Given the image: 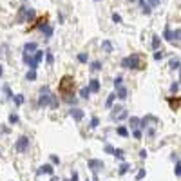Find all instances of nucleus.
<instances>
[{"label":"nucleus","instance_id":"nucleus-27","mask_svg":"<svg viewBox=\"0 0 181 181\" xmlns=\"http://www.w3.org/2000/svg\"><path fill=\"white\" fill-rule=\"evenodd\" d=\"M42 31H44V35H45V36H47V38H51V36H53V27H51V25H49V24H47V25H45V27H44Z\"/></svg>","mask_w":181,"mask_h":181},{"label":"nucleus","instance_id":"nucleus-13","mask_svg":"<svg viewBox=\"0 0 181 181\" xmlns=\"http://www.w3.org/2000/svg\"><path fill=\"white\" fill-rule=\"evenodd\" d=\"M89 89H91V92H98V91H100V80H98V78H92V80H91Z\"/></svg>","mask_w":181,"mask_h":181},{"label":"nucleus","instance_id":"nucleus-20","mask_svg":"<svg viewBox=\"0 0 181 181\" xmlns=\"http://www.w3.org/2000/svg\"><path fill=\"white\" fill-rule=\"evenodd\" d=\"M159 45H161V38H159L158 35L152 36V49H159Z\"/></svg>","mask_w":181,"mask_h":181},{"label":"nucleus","instance_id":"nucleus-53","mask_svg":"<svg viewBox=\"0 0 181 181\" xmlns=\"http://www.w3.org/2000/svg\"><path fill=\"white\" fill-rule=\"evenodd\" d=\"M96 2H98V0H96Z\"/></svg>","mask_w":181,"mask_h":181},{"label":"nucleus","instance_id":"nucleus-28","mask_svg":"<svg viewBox=\"0 0 181 181\" xmlns=\"http://www.w3.org/2000/svg\"><path fill=\"white\" fill-rule=\"evenodd\" d=\"M102 47H103L107 53H112V45H111V42H109V40H105V42H102Z\"/></svg>","mask_w":181,"mask_h":181},{"label":"nucleus","instance_id":"nucleus-43","mask_svg":"<svg viewBox=\"0 0 181 181\" xmlns=\"http://www.w3.org/2000/svg\"><path fill=\"white\" fill-rule=\"evenodd\" d=\"M51 161L55 163V165H60V158H58V156H55V154H51Z\"/></svg>","mask_w":181,"mask_h":181},{"label":"nucleus","instance_id":"nucleus-37","mask_svg":"<svg viewBox=\"0 0 181 181\" xmlns=\"http://www.w3.org/2000/svg\"><path fill=\"white\" fill-rule=\"evenodd\" d=\"M9 123H11V125L18 123V116H16V114H9Z\"/></svg>","mask_w":181,"mask_h":181},{"label":"nucleus","instance_id":"nucleus-48","mask_svg":"<svg viewBox=\"0 0 181 181\" xmlns=\"http://www.w3.org/2000/svg\"><path fill=\"white\" fill-rule=\"evenodd\" d=\"M69 181H78V172H72V178Z\"/></svg>","mask_w":181,"mask_h":181},{"label":"nucleus","instance_id":"nucleus-2","mask_svg":"<svg viewBox=\"0 0 181 181\" xmlns=\"http://www.w3.org/2000/svg\"><path fill=\"white\" fill-rule=\"evenodd\" d=\"M122 67H123V69H139V71H143L147 67V62L141 58V55L132 53L130 56H125L122 60Z\"/></svg>","mask_w":181,"mask_h":181},{"label":"nucleus","instance_id":"nucleus-8","mask_svg":"<svg viewBox=\"0 0 181 181\" xmlns=\"http://www.w3.org/2000/svg\"><path fill=\"white\" fill-rule=\"evenodd\" d=\"M15 147H16L18 152H25V150L29 149V138H27V136H20Z\"/></svg>","mask_w":181,"mask_h":181},{"label":"nucleus","instance_id":"nucleus-10","mask_svg":"<svg viewBox=\"0 0 181 181\" xmlns=\"http://www.w3.org/2000/svg\"><path fill=\"white\" fill-rule=\"evenodd\" d=\"M53 172H55V169H53V165H49V163L42 165V167H40V169L36 170L38 176H40V174H49V176H53Z\"/></svg>","mask_w":181,"mask_h":181},{"label":"nucleus","instance_id":"nucleus-6","mask_svg":"<svg viewBox=\"0 0 181 181\" xmlns=\"http://www.w3.org/2000/svg\"><path fill=\"white\" fill-rule=\"evenodd\" d=\"M87 165H89V169L94 174V181H98V172H100V169H103V161L102 159H89Z\"/></svg>","mask_w":181,"mask_h":181},{"label":"nucleus","instance_id":"nucleus-23","mask_svg":"<svg viewBox=\"0 0 181 181\" xmlns=\"http://www.w3.org/2000/svg\"><path fill=\"white\" fill-rule=\"evenodd\" d=\"M112 156H116L118 159H122V161H123V159H125V152H123L122 149H114V152H112Z\"/></svg>","mask_w":181,"mask_h":181},{"label":"nucleus","instance_id":"nucleus-4","mask_svg":"<svg viewBox=\"0 0 181 181\" xmlns=\"http://www.w3.org/2000/svg\"><path fill=\"white\" fill-rule=\"evenodd\" d=\"M51 94L53 92L49 91V87L47 85H44L42 89H40V98H38V105L40 107H47L51 103Z\"/></svg>","mask_w":181,"mask_h":181},{"label":"nucleus","instance_id":"nucleus-19","mask_svg":"<svg viewBox=\"0 0 181 181\" xmlns=\"http://www.w3.org/2000/svg\"><path fill=\"white\" fill-rule=\"evenodd\" d=\"M129 123H130V129H132V130H134V129H138V127H139V118L132 116V118L129 120Z\"/></svg>","mask_w":181,"mask_h":181},{"label":"nucleus","instance_id":"nucleus-38","mask_svg":"<svg viewBox=\"0 0 181 181\" xmlns=\"http://www.w3.org/2000/svg\"><path fill=\"white\" fill-rule=\"evenodd\" d=\"M122 82H123V76H116V80H114V87H116V89L122 85Z\"/></svg>","mask_w":181,"mask_h":181},{"label":"nucleus","instance_id":"nucleus-50","mask_svg":"<svg viewBox=\"0 0 181 181\" xmlns=\"http://www.w3.org/2000/svg\"><path fill=\"white\" fill-rule=\"evenodd\" d=\"M51 181H58V178H53V179H51Z\"/></svg>","mask_w":181,"mask_h":181},{"label":"nucleus","instance_id":"nucleus-26","mask_svg":"<svg viewBox=\"0 0 181 181\" xmlns=\"http://www.w3.org/2000/svg\"><path fill=\"white\" fill-rule=\"evenodd\" d=\"M118 134H120V136H123V138H127V136H129V129H127V127H118Z\"/></svg>","mask_w":181,"mask_h":181},{"label":"nucleus","instance_id":"nucleus-31","mask_svg":"<svg viewBox=\"0 0 181 181\" xmlns=\"http://www.w3.org/2000/svg\"><path fill=\"white\" fill-rule=\"evenodd\" d=\"M91 71H102V62H92V65H91Z\"/></svg>","mask_w":181,"mask_h":181},{"label":"nucleus","instance_id":"nucleus-5","mask_svg":"<svg viewBox=\"0 0 181 181\" xmlns=\"http://www.w3.org/2000/svg\"><path fill=\"white\" fill-rule=\"evenodd\" d=\"M35 18V11L33 9H27V8H20V13H18V22H24V20H27V22H31V20Z\"/></svg>","mask_w":181,"mask_h":181},{"label":"nucleus","instance_id":"nucleus-29","mask_svg":"<svg viewBox=\"0 0 181 181\" xmlns=\"http://www.w3.org/2000/svg\"><path fill=\"white\" fill-rule=\"evenodd\" d=\"M4 92H5V100H13V92L9 89V85H4Z\"/></svg>","mask_w":181,"mask_h":181},{"label":"nucleus","instance_id":"nucleus-52","mask_svg":"<svg viewBox=\"0 0 181 181\" xmlns=\"http://www.w3.org/2000/svg\"><path fill=\"white\" fill-rule=\"evenodd\" d=\"M87 181H89V179H87Z\"/></svg>","mask_w":181,"mask_h":181},{"label":"nucleus","instance_id":"nucleus-30","mask_svg":"<svg viewBox=\"0 0 181 181\" xmlns=\"http://www.w3.org/2000/svg\"><path fill=\"white\" fill-rule=\"evenodd\" d=\"M145 176H147L145 169H139V170H138V174H136V181H141V179H143Z\"/></svg>","mask_w":181,"mask_h":181},{"label":"nucleus","instance_id":"nucleus-11","mask_svg":"<svg viewBox=\"0 0 181 181\" xmlns=\"http://www.w3.org/2000/svg\"><path fill=\"white\" fill-rule=\"evenodd\" d=\"M47 22H49V18H47V16H42V18H38L36 25H33V27H29V29H35V27H38V29H44L45 25H47Z\"/></svg>","mask_w":181,"mask_h":181},{"label":"nucleus","instance_id":"nucleus-54","mask_svg":"<svg viewBox=\"0 0 181 181\" xmlns=\"http://www.w3.org/2000/svg\"><path fill=\"white\" fill-rule=\"evenodd\" d=\"M36 181H38V179H36Z\"/></svg>","mask_w":181,"mask_h":181},{"label":"nucleus","instance_id":"nucleus-14","mask_svg":"<svg viewBox=\"0 0 181 181\" xmlns=\"http://www.w3.org/2000/svg\"><path fill=\"white\" fill-rule=\"evenodd\" d=\"M167 102H169V105L172 107V111H179V98L178 96L176 98H169Z\"/></svg>","mask_w":181,"mask_h":181},{"label":"nucleus","instance_id":"nucleus-9","mask_svg":"<svg viewBox=\"0 0 181 181\" xmlns=\"http://www.w3.org/2000/svg\"><path fill=\"white\" fill-rule=\"evenodd\" d=\"M69 114L72 116V120H76V122H82V120H83V111H82V109H78V107L71 109V111H69Z\"/></svg>","mask_w":181,"mask_h":181},{"label":"nucleus","instance_id":"nucleus-34","mask_svg":"<svg viewBox=\"0 0 181 181\" xmlns=\"http://www.w3.org/2000/svg\"><path fill=\"white\" fill-rule=\"evenodd\" d=\"M178 91H179V83H178V82H174V83L170 85V92H172V94H176Z\"/></svg>","mask_w":181,"mask_h":181},{"label":"nucleus","instance_id":"nucleus-3","mask_svg":"<svg viewBox=\"0 0 181 181\" xmlns=\"http://www.w3.org/2000/svg\"><path fill=\"white\" fill-rule=\"evenodd\" d=\"M139 125L143 127V129H149V136H154V132H156V125H159V120L156 116H145L143 120H139Z\"/></svg>","mask_w":181,"mask_h":181},{"label":"nucleus","instance_id":"nucleus-12","mask_svg":"<svg viewBox=\"0 0 181 181\" xmlns=\"http://www.w3.org/2000/svg\"><path fill=\"white\" fill-rule=\"evenodd\" d=\"M127 94H129V91H127V87L120 85V87H118V92H116V96H118L120 100H127Z\"/></svg>","mask_w":181,"mask_h":181},{"label":"nucleus","instance_id":"nucleus-33","mask_svg":"<svg viewBox=\"0 0 181 181\" xmlns=\"http://www.w3.org/2000/svg\"><path fill=\"white\" fill-rule=\"evenodd\" d=\"M163 56H165V53L161 49H156V53H154V60H161Z\"/></svg>","mask_w":181,"mask_h":181},{"label":"nucleus","instance_id":"nucleus-18","mask_svg":"<svg viewBox=\"0 0 181 181\" xmlns=\"http://www.w3.org/2000/svg\"><path fill=\"white\" fill-rule=\"evenodd\" d=\"M139 5H141V11L145 13V15H150V5L145 2V0H139Z\"/></svg>","mask_w":181,"mask_h":181},{"label":"nucleus","instance_id":"nucleus-22","mask_svg":"<svg viewBox=\"0 0 181 181\" xmlns=\"http://www.w3.org/2000/svg\"><path fill=\"white\" fill-rule=\"evenodd\" d=\"M25 78H27L29 82H35V80H36V71H35V69H29L27 74H25Z\"/></svg>","mask_w":181,"mask_h":181},{"label":"nucleus","instance_id":"nucleus-25","mask_svg":"<svg viewBox=\"0 0 181 181\" xmlns=\"http://www.w3.org/2000/svg\"><path fill=\"white\" fill-rule=\"evenodd\" d=\"M114 100H116V92H111L109 96H107V107H112V103H114Z\"/></svg>","mask_w":181,"mask_h":181},{"label":"nucleus","instance_id":"nucleus-41","mask_svg":"<svg viewBox=\"0 0 181 181\" xmlns=\"http://www.w3.org/2000/svg\"><path fill=\"white\" fill-rule=\"evenodd\" d=\"M45 56H47V64L51 65V64H53V60H55V58H53V55H51V51H45Z\"/></svg>","mask_w":181,"mask_h":181},{"label":"nucleus","instance_id":"nucleus-51","mask_svg":"<svg viewBox=\"0 0 181 181\" xmlns=\"http://www.w3.org/2000/svg\"><path fill=\"white\" fill-rule=\"evenodd\" d=\"M129 2H134V0H129Z\"/></svg>","mask_w":181,"mask_h":181},{"label":"nucleus","instance_id":"nucleus-21","mask_svg":"<svg viewBox=\"0 0 181 181\" xmlns=\"http://www.w3.org/2000/svg\"><path fill=\"white\" fill-rule=\"evenodd\" d=\"M89 94H91V89H89V87H82V89H80V96H82L83 100L89 98Z\"/></svg>","mask_w":181,"mask_h":181},{"label":"nucleus","instance_id":"nucleus-32","mask_svg":"<svg viewBox=\"0 0 181 181\" xmlns=\"http://www.w3.org/2000/svg\"><path fill=\"white\" fill-rule=\"evenodd\" d=\"M170 69H174V71H178V69H179V58L170 60Z\"/></svg>","mask_w":181,"mask_h":181},{"label":"nucleus","instance_id":"nucleus-36","mask_svg":"<svg viewBox=\"0 0 181 181\" xmlns=\"http://www.w3.org/2000/svg\"><path fill=\"white\" fill-rule=\"evenodd\" d=\"M78 62L87 64V55H85V53H80V55H78Z\"/></svg>","mask_w":181,"mask_h":181},{"label":"nucleus","instance_id":"nucleus-47","mask_svg":"<svg viewBox=\"0 0 181 181\" xmlns=\"http://www.w3.org/2000/svg\"><path fill=\"white\" fill-rule=\"evenodd\" d=\"M147 154H149V152H147L145 149H143V150H139V158H141V159H145V158H147Z\"/></svg>","mask_w":181,"mask_h":181},{"label":"nucleus","instance_id":"nucleus-15","mask_svg":"<svg viewBox=\"0 0 181 181\" xmlns=\"http://www.w3.org/2000/svg\"><path fill=\"white\" fill-rule=\"evenodd\" d=\"M44 60V51H35V56H33V62H35V65H38L40 62H42Z\"/></svg>","mask_w":181,"mask_h":181},{"label":"nucleus","instance_id":"nucleus-1","mask_svg":"<svg viewBox=\"0 0 181 181\" xmlns=\"http://www.w3.org/2000/svg\"><path fill=\"white\" fill-rule=\"evenodd\" d=\"M58 92L64 96L65 102H72V92H74V78H72L71 74H65L60 78V83H58Z\"/></svg>","mask_w":181,"mask_h":181},{"label":"nucleus","instance_id":"nucleus-24","mask_svg":"<svg viewBox=\"0 0 181 181\" xmlns=\"http://www.w3.org/2000/svg\"><path fill=\"white\" fill-rule=\"evenodd\" d=\"M13 100H15V103H16V105H22V103L25 102L24 94H13Z\"/></svg>","mask_w":181,"mask_h":181},{"label":"nucleus","instance_id":"nucleus-45","mask_svg":"<svg viewBox=\"0 0 181 181\" xmlns=\"http://www.w3.org/2000/svg\"><path fill=\"white\" fill-rule=\"evenodd\" d=\"M105 152L107 154H112V152H114V147H112V145H105Z\"/></svg>","mask_w":181,"mask_h":181},{"label":"nucleus","instance_id":"nucleus-49","mask_svg":"<svg viewBox=\"0 0 181 181\" xmlns=\"http://www.w3.org/2000/svg\"><path fill=\"white\" fill-rule=\"evenodd\" d=\"M4 74V69H2V67H0V76H2Z\"/></svg>","mask_w":181,"mask_h":181},{"label":"nucleus","instance_id":"nucleus-7","mask_svg":"<svg viewBox=\"0 0 181 181\" xmlns=\"http://www.w3.org/2000/svg\"><path fill=\"white\" fill-rule=\"evenodd\" d=\"M127 116H129V112H127L123 107H114V109H112V112H111V118L112 120H125Z\"/></svg>","mask_w":181,"mask_h":181},{"label":"nucleus","instance_id":"nucleus-46","mask_svg":"<svg viewBox=\"0 0 181 181\" xmlns=\"http://www.w3.org/2000/svg\"><path fill=\"white\" fill-rule=\"evenodd\" d=\"M147 4H149V5H152V8H156V5L159 4V0H147Z\"/></svg>","mask_w":181,"mask_h":181},{"label":"nucleus","instance_id":"nucleus-44","mask_svg":"<svg viewBox=\"0 0 181 181\" xmlns=\"http://www.w3.org/2000/svg\"><path fill=\"white\" fill-rule=\"evenodd\" d=\"M134 138H136V139H141V130H138V129H134Z\"/></svg>","mask_w":181,"mask_h":181},{"label":"nucleus","instance_id":"nucleus-42","mask_svg":"<svg viewBox=\"0 0 181 181\" xmlns=\"http://www.w3.org/2000/svg\"><path fill=\"white\" fill-rule=\"evenodd\" d=\"M174 172H176V176H178V178L181 176V165H179V161L176 163V169H174Z\"/></svg>","mask_w":181,"mask_h":181},{"label":"nucleus","instance_id":"nucleus-39","mask_svg":"<svg viewBox=\"0 0 181 181\" xmlns=\"http://www.w3.org/2000/svg\"><path fill=\"white\" fill-rule=\"evenodd\" d=\"M51 107H58V100H56V96L55 94H51V103H49Z\"/></svg>","mask_w":181,"mask_h":181},{"label":"nucleus","instance_id":"nucleus-35","mask_svg":"<svg viewBox=\"0 0 181 181\" xmlns=\"http://www.w3.org/2000/svg\"><path fill=\"white\" fill-rule=\"evenodd\" d=\"M98 125H100V120H98V118L94 116V118H92V120H91V125H89V127H91V129H96V127H98Z\"/></svg>","mask_w":181,"mask_h":181},{"label":"nucleus","instance_id":"nucleus-16","mask_svg":"<svg viewBox=\"0 0 181 181\" xmlns=\"http://www.w3.org/2000/svg\"><path fill=\"white\" fill-rule=\"evenodd\" d=\"M36 49H38V44L36 42H27V44L24 45V51L25 53H31V51H36Z\"/></svg>","mask_w":181,"mask_h":181},{"label":"nucleus","instance_id":"nucleus-17","mask_svg":"<svg viewBox=\"0 0 181 181\" xmlns=\"http://www.w3.org/2000/svg\"><path fill=\"white\" fill-rule=\"evenodd\" d=\"M130 170V165L129 163H122V165H120V170H118V174H120V176H123V174H127V172H129Z\"/></svg>","mask_w":181,"mask_h":181},{"label":"nucleus","instance_id":"nucleus-40","mask_svg":"<svg viewBox=\"0 0 181 181\" xmlns=\"http://www.w3.org/2000/svg\"><path fill=\"white\" fill-rule=\"evenodd\" d=\"M112 22H116V24H120L122 22V16L118 15V13H112Z\"/></svg>","mask_w":181,"mask_h":181}]
</instances>
